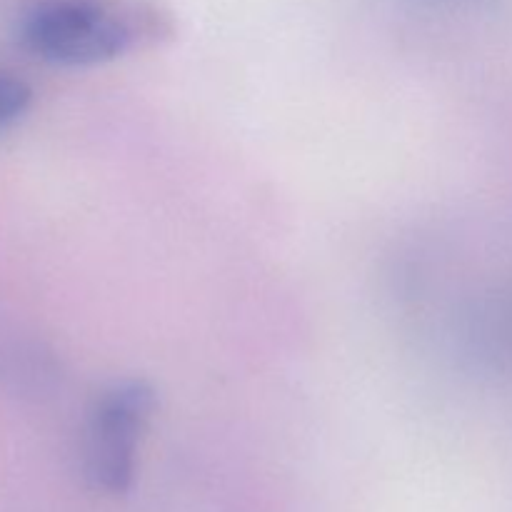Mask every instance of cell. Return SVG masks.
<instances>
[{
  "label": "cell",
  "mask_w": 512,
  "mask_h": 512,
  "mask_svg": "<svg viewBox=\"0 0 512 512\" xmlns=\"http://www.w3.org/2000/svg\"><path fill=\"white\" fill-rule=\"evenodd\" d=\"M155 408V393L145 380H123L95 403L85 438V473L108 495H123L135 478L140 435Z\"/></svg>",
  "instance_id": "cell-2"
},
{
  "label": "cell",
  "mask_w": 512,
  "mask_h": 512,
  "mask_svg": "<svg viewBox=\"0 0 512 512\" xmlns=\"http://www.w3.org/2000/svg\"><path fill=\"white\" fill-rule=\"evenodd\" d=\"M20 40L45 63L83 68L123 55L133 28L105 0H38L20 18Z\"/></svg>",
  "instance_id": "cell-1"
},
{
  "label": "cell",
  "mask_w": 512,
  "mask_h": 512,
  "mask_svg": "<svg viewBox=\"0 0 512 512\" xmlns=\"http://www.w3.org/2000/svg\"><path fill=\"white\" fill-rule=\"evenodd\" d=\"M33 105V88L15 73L0 70V130H8Z\"/></svg>",
  "instance_id": "cell-3"
}]
</instances>
